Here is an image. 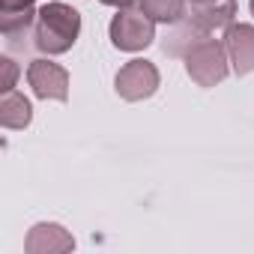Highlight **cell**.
Wrapping results in <instances>:
<instances>
[{
	"label": "cell",
	"instance_id": "6da1fadb",
	"mask_svg": "<svg viewBox=\"0 0 254 254\" xmlns=\"http://www.w3.org/2000/svg\"><path fill=\"white\" fill-rule=\"evenodd\" d=\"M81 36V12L69 3L60 0H48L36 15V27H33V45L54 57V54H66Z\"/></svg>",
	"mask_w": 254,
	"mask_h": 254
},
{
	"label": "cell",
	"instance_id": "7a4b0ae2",
	"mask_svg": "<svg viewBox=\"0 0 254 254\" xmlns=\"http://www.w3.org/2000/svg\"><path fill=\"white\" fill-rule=\"evenodd\" d=\"M186 72L189 78L197 84V87H215L227 78L230 72V57H227V48H224V39H212V36H203L197 39L186 54Z\"/></svg>",
	"mask_w": 254,
	"mask_h": 254
},
{
	"label": "cell",
	"instance_id": "3957f363",
	"mask_svg": "<svg viewBox=\"0 0 254 254\" xmlns=\"http://www.w3.org/2000/svg\"><path fill=\"white\" fill-rule=\"evenodd\" d=\"M108 33H111V45L117 51L135 54V51H144V48L153 45V39H156V21L150 15H144L141 9L138 12L135 9H120L111 18Z\"/></svg>",
	"mask_w": 254,
	"mask_h": 254
},
{
	"label": "cell",
	"instance_id": "277c9868",
	"mask_svg": "<svg viewBox=\"0 0 254 254\" xmlns=\"http://www.w3.org/2000/svg\"><path fill=\"white\" fill-rule=\"evenodd\" d=\"M159 84H162V75H159L156 63H150V60H129L114 78V90L126 102H144V99L156 96Z\"/></svg>",
	"mask_w": 254,
	"mask_h": 254
},
{
	"label": "cell",
	"instance_id": "5b68a950",
	"mask_svg": "<svg viewBox=\"0 0 254 254\" xmlns=\"http://www.w3.org/2000/svg\"><path fill=\"white\" fill-rule=\"evenodd\" d=\"M27 84L39 99H54V102L69 99V72L48 57H39L27 66Z\"/></svg>",
	"mask_w": 254,
	"mask_h": 254
},
{
	"label": "cell",
	"instance_id": "8992f818",
	"mask_svg": "<svg viewBox=\"0 0 254 254\" xmlns=\"http://www.w3.org/2000/svg\"><path fill=\"white\" fill-rule=\"evenodd\" d=\"M75 248L72 233L57 224V221H39L30 227L27 239H24V251L27 254H66Z\"/></svg>",
	"mask_w": 254,
	"mask_h": 254
},
{
	"label": "cell",
	"instance_id": "52a82bcc",
	"mask_svg": "<svg viewBox=\"0 0 254 254\" xmlns=\"http://www.w3.org/2000/svg\"><path fill=\"white\" fill-rule=\"evenodd\" d=\"M236 18V0H212V3H200L191 6V12L186 15V21L200 33L209 36L212 30H227Z\"/></svg>",
	"mask_w": 254,
	"mask_h": 254
},
{
	"label": "cell",
	"instance_id": "ba28073f",
	"mask_svg": "<svg viewBox=\"0 0 254 254\" xmlns=\"http://www.w3.org/2000/svg\"><path fill=\"white\" fill-rule=\"evenodd\" d=\"M224 48L236 75L254 72V24H230L224 30Z\"/></svg>",
	"mask_w": 254,
	"mask_h": 254
},
{
	"label": "cell",
	"instance_id": "9c48e42d",
	"mask_svg": "<svg viewBox=\"0 0 254 254\" xmlns=\"http://www.w3.org/2000/svg\"><path fill=\"white\" fill-rule=\"evenodd\" d=\"M30 120H33L30 99L15 90L3 93V99H0V126L3 129H24V126H30Z\"/></svg>",
	"mask_w": 254,
	"mask_h": 254
},
{
	"label": "cell",
	"instance_id": "30bf717a",
	"mask_svg": "<svg viewBox=\"0 0 254 254\" xmlns=\"http://www.w3.org/2000/svg\"><path fill=\"white\" fill-rule=\"evenodd\" d=\"M141 12L150 15L156 24H180L186 21L189 9H186V0H141Z\"/></svg>",
	"mask_w": 254,
	"mask_h": 254
},
{
	"label": "cell",
	"instance_id": "8fae6325",
	"mask_svg": "<svg viewBox=\"0 0 254 254\" xmlns=\"http://www.w3.org/2000/svg\"><path fill=\"white\" fill-rule=\"evenodd\" d=\"M36 9H24V12H0V30L6 39H15L18 33H27L30 27H36Z\"/></svg>",
	"mask_w": 254,
	"mask_h": 254
},
{
	"label": "cell",
	"instance_id": "7c38bea8",
	"mask_svg": "<svg viewBox=\"0 0 254 254\" xmlns=\"http://www.w3.org/2000/svg\"><path fill=\"white\" fill-rule=\"evenodd\" d=\"M0 69H3V84H0V90L9 93L15 87V78H18V66L12 57H0Z\"/></svg>",
	"mask_w": 254,
	"mask_h": 254
},
{
	"label": "cell",
	"instance_id": "4fadbf2b",
	"mask_svg": "<svg viewBox=\"0 0 254 254\" xmlns=\"http://www.w3.org/2000/svg\"><path fill=\"white\" fill-rule=\"evenodd\" d=\"M36 0H0V12H24L33 9Z\"/></svg>",
	"mask_w": 254,
	"mask_h": 254
},
{
	"label": "cell",
	"instance_id": "5bb4252c",
	"mask_svg": "<svg viewBox=\"0 0 254 254\" xmlns=\"http://www.w3.org/2000/svg\"><path fill=\"white\" fill-rule=\"evenodd\" d=\"M105 6H117V9H129V6H135V3H141V0H102Z\"/></svg>",
	"mask_w": 254,
	"mask_h": 254
},
{
	"label": "cell",
	"instance_id": "9a60e30c",
	"mask_svg": "<svg viewBox=\"0 0 254 254\" xmlns=\"http://www.w3.org/2000/svg\"><path fill=\"white\" fill-rule=\"evenodd\" d=\"M191 6H200V3H212V0H189Z\"/></svg>",
	"mask_w": 254,
	"mask_h": 254
},
{
	"label": "cell",
	"instance_id": "2e32d148",
	"mask_svg": "<svg viewBox=\"0 0 254 254\" xmlns=\"http://www.w3.org/2000/svg\"><path fill=\"white\" fill-rule=\"evenodd\" d=\"M248 6H251V15H254V0H248Z\"/></svg>",
	"mask_w": 254,
	"mask_h": 254
}]
</instances>
